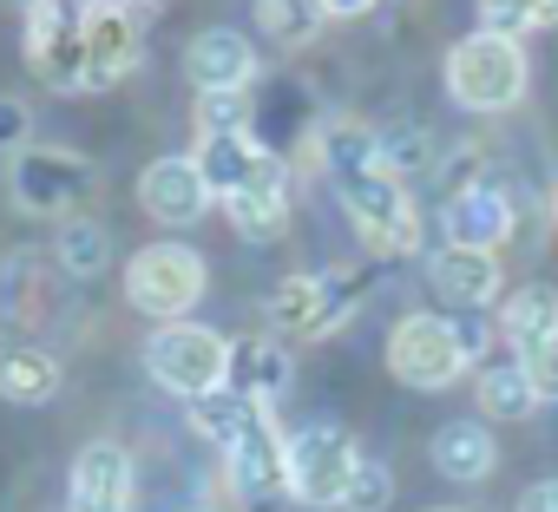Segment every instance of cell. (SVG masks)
<instances>
[{
	"label": "cell",
	"mask_w": 558,
	"mask_h": 512,
	"mask_svg": "<svg viewBox=\"0 0 558 512\" xmlns=\"http://www.w3.org/2000/svg\"><path fill=\"white\" fill-rule=\"evenodd\" d=\"M145 53V27H138V8L125 0H106V8L86 14V86H119Z\"/></svg>",
	"instance_id": "15"
},
{
	"label": "cell",
	"mask_w": 558,
	"mask_h": 512,
	"mask_svg": "<svg viewBox=\"0 0 558 512\" xmlns=\"http://www.w3.org/2000/svg\"><path fill=\"white\" fill-rule=\"evenodd\" d=\"M447 93L466 112H506L525 99V47L506 34H466L447 53Z\"/></svg>",
	"instance_id": "3"
},
{
	"label": "cell",
	"mask_w": 558,
	"mask_h": 512,
	"mask_svg": "<svg viewBox=\"0 0 558 512\" xmlns=\"http://www.w3.org/2000/svg\"><path fill=\"white\" fill-rule=\"evenodd\" d=\"M34 106L27 99H14V93H0V158H21L34 138Z\"/></svg>",
	"instance_id": "31"
},
{
	"label": "cell",
	"mask_w": 558,
	"mask_h": 512,
	"mask_svg": "<svg viewBox=\"0 0 558 512\" xmlns=\"http://www.w3.org/2000/svg\"><path fill=\"white\" fill-rule=\"evenodd\" d=\"M427 283H434L440 303H453V309H493V296L506 290L499 256H493V249H460V243H440V249L427 256Z\"/></svg>",
	"instance_id": "17"
},
{
	"label": "cell",
	"mask_w": 558,
	"mask_h": 512,
	"mask_svg": "<svg viewBox=\"0 0 558 512\" xmlns=\"http://www.w3.org/2000/svg\"><path fill=\"white\" fill-rule=\"evenodd\" d=\"M375 151H381V164H388L401 184L434 164V138H427L421 125H388V132H375Z\"/></svg>",
	"instance_id": "28"
},
{
	"label": "cell",
	"mask_w": 558,
	"mask_h": 512,
	"mask_svg": "<svg viewBox=\"0 0 558 512\" xmlns=\"http://www.w3.org/2000/svg\"><path fill=\"white\" fill-rule=\"evenodd\" d=\"M125 8H158V0H125Z\"/></svg>",
	"instance_id": "36"
},
{
	"label": "cell",
	"mask_w": 558,
	"mask_h": 512,
	"mask_svg": "<svg viewBox=\"0 0 558 512\" xmlns=\"http://www.w3.org/2000/svg\"><path fill=\"white\" fill-rule=\"evenodd\" d=\"M86 8H106V0H86Z\"/></svg>",
	"instance_id": "38"
},
{
	"label": "cell",
	"mask_w": 558,
	"mask_h": 512,
	"mask_svg": "<svg viewBox=\"0 0 558 512\" xmlns=\"http://www.w3.org/2000/svg\"><path fill=\"white\" fill-rule=\"evenodd\" d=\"M355 303H362V277H355V270H303V277H283V283L269 290L263 316H269L276 336L316 342V336L342 329Z\"/></svg>",
	"instance_id": "5"
},
{
	"label": "cell",
	"mask_w": 558,
	"mask_h": 512,
	"mask_svg": "<svg viewBox=\"0 0 558 512\" xmlns=\"http://www.w3.org/2000/svg\"><path fill=\"white\" fill-rule=\"evenodd\" d=\"M145 368L165 394H178L184 407L217 394L223 375H230V336L204 329V322H165L151 342H145Z\"/></svg>",
	"instance_id": "4"
},
{
	"label": "cell",
	"mask_w": 558,
	"mask_h": 512,
	"mask_svg": "<svg viewBox=\"0 0 558 512\" xmlns=\"http://www.w3.org/2000/svg\"><path fill=\"white\" fill-rule=\"evenodd\" d=\"M250 138V93H204L197 99V138Z\"/></svg>",
	"instance_id": "30"
},
{
	"label": "cell",
	"mask_w": 558,
	"mask_h": 512,
	"mask_svg": "<svg viewBox=\"0 0 558 512\" xmlns=\"http://www.w3.org/2000/svg\"><path fill=\"white\" fill-rule=\"evenodd\" d=\"M184 80L197 86V99H204V93H250V86H256V47H250V34H236V27H204V34H191V47H184Z\"/></svg>",
	"instance_id": "14"
},
{
	"label": "cell",
	"mask_w": 558,
	"mask_h": 512,
	"mask_svg": "<svg viewBox=\"0 0 558 512\" xmlns=\"http://www.w3.org/2000/svg\"><path fill=\"white\" fill-rule=\"evenodd\" d=\"M223 473H230V492L250 505V512H276L290 499V466H283V434H276L269 414H256L236 447H223Z\"/></svg>",
	"instance_id": "10"
},
{
	"label": "cell",
	"mask_w": 558,
	"mask_h": 512,
	"mask_svg": "<svg viewBox=\"0 0 558 512\" xmlns=\"http://www.w3.org/2000/svg\"><path fill=\"white\" fill-rule=\"evenodd\" d=\"M466 368H473V362H466V349H460L453 316L414 309V316L395 322V336H388V375H395L401 388H414V394H440V388H453Z\"/></svg>",
	"instance_id": "7"
},
{
	"label": "cell",
	"mask_w": 558,
	"mask_h": 512,
	"mask_svg": "<svg viewBox=\"0 0 558 512\" xmlns=\"http://www.w3.org/2000/svg\"><path fill=\"white\" fill-rule=\"evenodd\" d=\"M355 460H362V447L336 420H310V427L283 434V466H290V499L296 505H342Z\"/></svg>",
	"instance_id": "8"
},
{
	"label": "cell",
	"mask_w": 558,
	"mask_h": 512,
	"mask_svg": "<svg viewBox=\"0 0 558 512\" xmlns=\"http://www.w3.org/2000/svg\"><path fill=\"white\" fill-rule=\"evenodd\" d=\"M256 414H269V407H256V401H243V394H230V388H217V394L191 401V427H197L217 453H223V447H236V434H243Z\"/></svg>",
	"instance_id": "25"
},
{
	"label": "cell",
	"mask_w": 558,
	"mask_h": 512,
	"mask_svg": "<svg viewBox=\"0 0 558 512\" xmlns=\"http://www.w3.org/2000/svg\"><path fill=\"white\" fill-rule=\"evenodd\" d=\"M223 217H230V230L243 243H276L283 223H290V164L276 158V151H263L250 164V178L223 197Z\"/></svg>",
	"instance_id": "11"
},
{
	"label": "cell",
	"mask_w": 558,
	"mask_h": 512,
	"mask_svg": "<svg viewBox=\"0 0 558 512\" xmlns=\"http://www.w3.org/2000/svg\"><path fill=\"white\" fill-rule=\"evenodd\" d=\"M86 0H47L40 14H27V66L53 93L86 86Z\"/></svg>",
	"instance_id": "9"
},
{
	"label": "cell",
	"mask_w": 558,
	"mask_h": 512,
	"mask_svg": "<svg viewBox=\"0 0 558 512\" xmlns=\"http://www.w3.org/2000/svg\"><path fill=\"white\" fill-rule=\"evenodd\" d=\"M290 375H296V362H290L283 342H256V336H250V342H230V375H223L230 394L269 407V401L290 394Z\"/></svg>",
	"instance_id": "18"
},
{
	"label": "cell",
	"mask_w": 558,
	"mask_h": 512,
	"mask_svg": "<svg viewBox=\"0 0 558 512\" xmlns=\"http://www.w3.org/2000/svg\"><path fill=\"white\" fill-rule=\"evenodd\" d=\"M512 512H558V479H538V486H525Z\"/></svg>",
	"instance_id": "33"
},
{
	"label": "cell",
	"mask_w": 558,
	"mask_h": 512,
	"mask_svg": "<svg viewBox=\"0 0 558 512\" xmlns=\"http://www.w3.org/2000/svg\"><path fill=\"white\" fill-rule=\"evenodd\" d=\"M323 164H329V178H336L342 210L355 217V230H362L375 249L408 256V249L421 243V210H414V191H408V184L381 164L375 132H362V125H329V132H323Z\"/></svg>",
	"instance_id": "1"
},
{
	"label": "cell",
	"mask_w": 558,
	"mask_h": 512,
	"mask_svg": "<svg viewBox=\"0 0 558 512\" xmlns=\"http://www.w3.org/2000/svg\"><path fill=\"white\" fill-rule=\"evenodd\" d=\"M388 499H395V473H388V460L362 453V460H355V473H349L342 512H388Z\"/></svg>",
	"instance_id": "29"
},
{
	"label": "cell",
	"mask_w": 558,
	"mask_h": 512,
	"mask_svg": "<svg viewBox=\"0 0 558 512\" xmlns=\"http://www.w3.org/2000/svg\"><path fill=\"white\" fill-rule=\"evenodd\" d=\"M106 264H112V230H106L99 217H66V223H60V270L86 283V277H99Z\"/></svg>",
	"instance_id": "24"
},
{
	"label": "cell",
	"mask_w": 558,
	"mask_h": 512,
	"mask_svg": "<svg viewBox=\"0 0 558 512\" xmlns=\"http://www.w3.org/2000/svg\"><path fill=\"white\" fill-rule=\"evenodd\" d=\"M99 184V164L73 145H27L8 164V191L27 217H73Z\"/></svg>",
	"instance_id": "6"
},
{
	"label": "cell",
	"mask_w": 558,
	"mask_h": 512,
	"mask_svg": "<svg viewBox=\"0 0 558 512\" xmlns=\"http://www.w3.org/2000/svg\"><path fill=\"white\" fill-rule=\"evenodd\" d=\"M210 204H217V197H210L204 171L191 164V151L151 158V164L138 171V210H145L151 223H165V230H191V223H204Z\"/></svg>",
	"instance_id": "12"
},
{
	"label": "cell",
	"mask_w": 558,
	"mask_h": 512,
	"mask_svg": "<svg viewBox=\"0 0 558 512\" xmlns=\"http://www.w3.org/2000/svg\"><path fill=\"white\" fill-rule=\"evenodd\" d=\"M204 290H210V270L191 243H145L125 264V303L151 322H191Z\"/></svg>",
	"instance_id": "2"
},
{
	"label": "cell",
	"mask_w": 558,
	"mask_h": 512,
	"mask_svg": "<svg viewBox=\"0 0 558 512\" xmlns=\"http://www.w3.org/2000/svg\"><path fill=\"white\" fill-rule=\"evenodd\" d=\"M263 158V145L256 138H243V132H230V138H197L191 145V164L204 171V184H210V197L223 204L243 178H250V164Z\"/></svg>",
	"instance_id": "23"
},
{
	"label": "cell",
	"mask_w": 558,
	"mask_h": 512,
	"mask_svg": "<svg viewBox=\"0 0 558 512\" xmlns=\"http://www.w3.org/2000/svg\"><path fill=\"white\" fill-rule=\"evenodd\" d=\"M473 394H480V414L486 420H525L538 407V388H532V375H525L519 355L512 362H486L480 381H473Z\"/></svg>",
	"instance_id": "22"
},
{
	"label": "cell",
	"mask_w": 558,
	"mask_h": 512,
	"mask_svg": "<svg viewBox=\"0 0 558 512\" xmlns=\"http://www.w3.org/2000/svg\"><path fill=\"white\" fill-rule=\"evenodd\" d=\"M440 223H447V243H460V249H493V256H499V243L512 236L519 210H512V197H506L499 184H453Z\"/></svg>",
	"instance_id": "16"
},
{
	"label": "cell",
	"mask_w": 558,
	"mask_h": 512,
	"mask_svg": "<svg viewBox=\"0 0 558 512\" xmlns=\"http://www.w3.org/2000/svg\"><path fill=\"white\" fill-rule=\"evenodd\" d=\"M256 27L276 47H310L316 27H323V8L316 0H256Z\"/></svg>",
	"instance_id": "27"
},
{
	"label": "cell",
	"mask_w": 558,
	"mask_h": 512,
	"mask_svg": "<svg viewBox=\"0 0 558 512\" xmlns=\"http://www.w3.org/2000/svg\"><path fill=\"white\" fill-rule=\"evenodd\" d=\"M499 336H506L519 355L538 349V342H551V336H558V290H545V283L512 290V296L499 303Z\"/></svg>",
	"instance_id": "21"
},
{
	"label": "cell",
	"mask_w": 558,
	"mask_h": 512,
	"mask_svg": "<svg viewBox=\"0 0 558 512\" xmlns=\"http://www.w3.org/2000/svg\"><path fill=\"white\" fill-rule=\"evenodd\" d=\"M191 512H210V505H191Z\"/></svg>",
	"instance_id": "39"
},
{
	"label": "cell",
	"mask_w": 558,
	"mask_h": 512,
	"mask_svg": "<svg viewBox=\"0 0 558 512\" xmlns=\"http://www.w3.org/2000/svg\"><path fill=\"white\" fill-rule=\"evenodd\" d=\"M60 388H66V368H60V355H47V349H27V342L0 349V401H14V407H47Z\"/></svg>",
	"instance_id": "20"
},
{
	"label": "cell",
	"mask_w": 558,
	"mask_h": 512,
	"mask_svg": "<svg viewBox=\"0 0 558 512\" xmlns=\"http://www.w3.org/2000/svg\"><path fill=\"white\" fill-rule=\"evenodd\" d=\"M551 217H558V191H551Z\"/></svg>",
	"instance_id": "37"
},
{
	"label": "cell",
	"mask_w": 558,
	"mask_h": 512,
	"mask_svg": "<svg viewBox=\"0 0 558 512\" xmlns=\"http://www.w3.org/2000/svg\"><path fill=\"white\" fill-rule=\"evenodd\" d=\"M138 466L119 440H86L66 473V512H132Z\"/></svg>",
	"instance_id": "13"
},
{
	"label": "cell",
	"mask_w": 558,
	"mask_h": 512,
	"mask_svg": "<svg viewBox=\"0 0 558 512\" xmlns=\"http://www.w3.org/2000/svg\"><path fill=\"white\" fill-rule=\"evenodd\" d=\"M558 27V0H480V34H545Z\"/></svg>",
	"instance_id": "26"
},
{
	"label": "cell",
	"mask_w": 558,
	"mask_h": 512,
	"mask_svg": "<svg viewBox=\"0 0 558 512\" xmlns=\"http://www.w3.org/2000/svg\"><path fill=\"white\" fill-rule=\"evenodd\" d=\"M427 453H434V473L460 479V486H473V479H486L499 466V440H493L486 420H440Z\"/></svg>",
	"instance_id": "19"
},
{
	"label": "cell",
	"mask_w": 558,
	"mask_h": 512,
	"mask_svg": "<svg viewBox=\"0 0 558 512\" xmlns=\"http://www.w3.org/2000/svg\"><path fill=\"white\" fill-rule=\"evenodd\" d=\"M519 362H525V375H532L538 401H558V336H551V342H538V349H525Z\"/></svg>",
	"instance_id": "32"
},
{
	"label": "cell",
	"mask_w": 558,
	"mask_h": 512,
	"mask_svg": "<svg viewBox=\"0 0 558 512\" xmlns=\"http://www.w3.org/2000/svg\"><path fill=\"white\" fill-rule=\"evenodd\" d=\"M316 8H323V21H362L375 0H316Z\"/></svg>",
	"instance_id": "34"
},
{
	"label": "cell",
	"mask_w": 558,
	"mask_h": 512,
	"mask_svg": "<svg viewBox=\"0 0 558 512\" xmlns=\"http://www.w3.org/2000/svg\"><path fill=\"white\" fill-rule=\"evenodd\" d=\"M8 8H14V14H40V8H47V0H8Z\"/></svg>",
	"instance_id": "35"
}]
</instances>
